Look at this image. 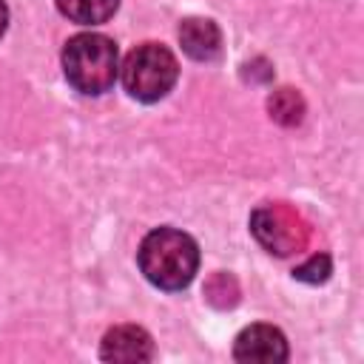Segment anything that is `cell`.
<instances>
[{"mask_svg": "<svg viewBox=\"0 0 364 364\" xmlns=\"http://www.w3.org/2000/svg\"><path fill=\"white\" fill-rule=\"evenodd\" d=\"M136 262L154 287L182 290L199 270V247L188 233L176 228H156L142 239Z\"/></svg>", "mask_w": 364, "mask_h": 364, "instance_id": "6da1fadb", "label": "cell"}, {"mask_svg": "<svg viewBox=\"0 0 364 364\" xmlns=\"http://www.w3.org/2000/svg\"><path fill=\"white\" fill-rule=\"evenodd\" d=\"M179 43L182 51L199 63H208L213 57H219L222 51V31L213 20H202V17H188L179 26Z\"/></svg>", "mask_w": 364, "mask_h": 364, "instance_id": "52a82bcc", "label": "cell"}, {"mask_svg": "<svg viewBox=\"0 0 364 364\" xmlns=\"http://www.w3.org/2000/svg\"><path fill=\"white\" fill-rule=\"evenodd\" d=\"M179 77V63L162 43L136 46L122 63V85L139 102L162 100Z\"/></svg>", "mask_w": 364, "mask_h": 364, "instance_id": "3957f363", "label": "cell"}, {"mask_svg": "<svg viewBox=\"0 0 364 364\" xmlns=\"http://www.w3.org/2000/svg\"><path fill=\"white\" fill-rule=\"evenodd\" d=\"M57 9L80 26H100L105 20L114 17V11L119 9V0H54Z\"/></svg>", "mask_w": 364, "mask_h": 364, "instance_id": "ba28073f", "label": "cell"}, {"mask_svg": "<svg viewBox=\"0 0 364 364\" xmlns=\"http://www.w3.org/2000/svg\"><path fill=\"white\" fill-rule=\"evenodd\" d=\"M6 26H9V9H6V0H0V37H3Z\"/></svg>", "mask_w": 364, "mask_h": 364, "instance_id": "8fae6325", "label": "cell"}, {"mask_svg": "<svg viewBox=\"0 0 364 364\" xmlns=\"http://www.w3.org/2000/svg\"><path fill=\"white\" fill-rule=\"evenodd\" d=\"M267 105H270V117L282 125H296L304 114V102L293 88H279Z\"/></svg>", "mask_w": 364, "mask_h": 364, "instance_id": "9c48e42d", "label": "cell"}, {"mask_svg": "<svg viewBox=\"0 0 364 364\" xmlns=\"http://www.w3.org/2000/svg\"><path fill=\"white\" fill-rule=\"evenodd\" d=\"M250 230L276 256H290L304 245V225L284 205H264L253 210Z\"/></svg>", "mask_w": 364, "mask_h": 364, "instance_id": "277c9868", "label": "cell"}, {"mask_svg": "<svg viewBox=\"0 0 364 364\" xmlns=\"http://www.w3.org/2000/svg\"><path fill=\"white\" fill-rule=\"evenodd\" d=\"M102 361H119V364H136L154 358V341L151 336L136 324H119L105 333L100 347Z\"/></svg>", "mask_w": 364, "mask_h": 364, "instance_id": "8992f818", "label": "cell"}, {"mask_svg": "<svg viewBox=\"0 0 364 364\" xmlns=\"http://www.w3.org/2000/svg\"><path fill=\"white\" fill-rule=\"evenodd\" d=\"M293 276L301 279V282H310V284L324 282V279L330 276V259H327L324 253H316V256H310V262L299 264V267L293 270Z\"/></svg>", "mask_w": 364, "mask_h": 364, "instance_id": "30bf717a", "label": "cell"}, {"mask_svg": "<svg viewBox=\"0 0 364 364\" xmlns=\"http://www.w3.org/2000/svg\"><path fill=\"white\" fill-rule=\"evenodd\" d=\"M287 355H290L287 338L273 324H250L233 341V358L236 361L276 364V361H287Z\"/></svg>", "mask_w": 364, "mask_h": 364, "instance_id": "5b68a950", "label": "cell"}, {"mask_svg": "<svg viewBox=\"0 0 364 364\" xmlns=\"http://www.w3.org/2000/svg\"><path fill=\"white\" fill-rule=\"evenodd\" d=\"M63 71L65 80L88 97H100L114 88L119 74L117 43L97 31L74 34L63 48Z\"/></svg>", "mask_w": 364, "mask_h": 364, "instance_id": "7a4b0ae2", "label": "cell"}]
</instances>
